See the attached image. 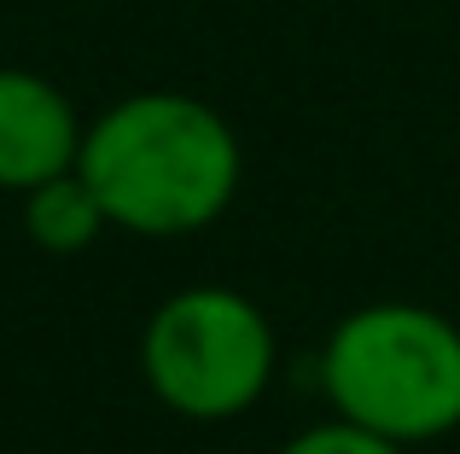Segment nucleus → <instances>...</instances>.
I'll list each match as a JSON object with an SVG mask.
<instances>
[{
	"label": "nucleus",
	"mask_w": 460,
	"mask_h": 454,
	"mask_svg": "<svg viewBox=\"0 0 460 454\" xmlns=\"http://www.w3.org/2000/svg\"><path fill=\"white\" fill-rule=\"evenodd\" d=\"M274 454H414V449H402V443H391V437H379V432H361V425H349V420H321V425H309V432H297L286 449H274Z\"/></svg>",
	"instance_id": "nucleus-6"
},
{
	"label": "nucleus",
	"mask_w": 460,
	"mask_h": 454,
	"mask_svg": "<svg viewBox=\"0 0 460 454\" xmlns=\"http://www.w3.org/2000/svg\"><path fill=\"white\" fill-rule=\"evenodd\" d=\"M105 227L111 222H105L93 187L82 181L76 170H65V175H53V181L23 193V233H30V245L47 250V257H82Z\"/></svg>",
	"instance_id": "nucleus-5"
},
{
	"label": "nucleus",
	"mask_w": 460,
	"mask_h": 454,
	"mask_svg": "<svg viewBox=\"0 0 460 454\" xmlns=\"http://www.w3.org/2000/svg\"><path fill=\"white\" fill-rule=\"evenodd\" d=\"M76 175L105 222L140 239H187L222 222L245 181V146L210 100L181 88L123 93L82 128Z\"/></svg>",
	"instance_id": "nucleus-1"
},
{
	"label": "nucleus",
	"mask_w": 460,
	"mask_h": 454,
	"mask_svg": "<svg viewBox=\"0 0 460 454\" xmlns=\"http://www.w3.org/2000/svg\"><path fill=\"white\" fill-rule=\"evenodd\" d=\"M274 320L234 285H181L146 315L140 373L169 414L222 425L251 414L274 385Z\"/></svg>",
	"instance_id": "nucleus-3"
},
{
	"label": "nucleus",
	"mask_w": 460,
	"mask_h": 454,
	"mask_svg": "<svg viewBox=\"0 0 460 454\" xmlns=\"http://www.w3.org/2000/svg\"><path fill=\"white\" fill-rule=\"evenodd\" d=\"M321 390L361 432L438 443L460 432V320L408 297L349 309L321 344Z\"/></svg>",
	"instance_id": "nucleus-2"
},
{
	"label": "nucleus",
	"mask_w": 460,
	"mask_h": 454,
	"mask_svg": "<svg viewBox=\"0 0 460 454\" xmlns=\"http://www.w3.org/2000/svg\"><path fill=\"white\" fill-rule=\"evenodd\" d=\"M82 117L53 76L0 65V193H30L53 175L76 170Z\"/></svg>",
	"instance_id": "nucleus-4"
}]
</instances>
